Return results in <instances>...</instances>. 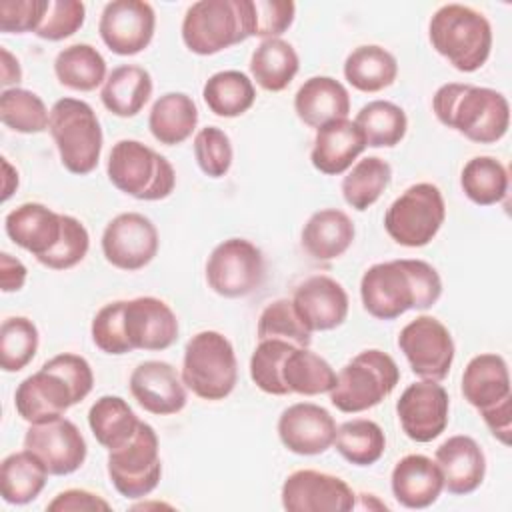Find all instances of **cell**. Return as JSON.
<instances>
[{"label": "cell", "instance_id": "5b68a950", "mask_svg": "<svg viewBox=\"0 0 512 512\" xmlns=\"http://www.w3.org/2000/svg\"><path fill=\"white\" fill-rule=\"evenodd\" d=\"M180 376L184 386L202 400L228 398L238 382V360L232 342L216 330L194 334L184 346Z\"/></svg>", "mask_w": 512, "mask_h": 512}, {"label": "cell", "instance_id": "2e32d148", "mask_svg": "<svg viewBox=\"0 0 512 512\" xmlns=\"http://www.w3.org/2000/svg\"><path fill=\"white\" fill-rule=\"evenodd\" d=\"M402 432L420 444L436 440L448 426L450 396L440 382L420 380L410 384L396 402Z\"/></svg>", "mask_w": 512, "mask_h": 512}, {"label": "cell", "instance_id": "e0dca14e", "mask_svg": "<svg viewBox=\"0 0 512 512\" xmlns=\"http://www.w3.org/2000/svg\"><path fill=\"white\" fill-rule=\"evenodd\" d=\"M24 448L36 454L52 476L74 474L88 454L82 432L64 416L42 424H30L24 436Z\"/></svg>", "mask_w": 512, "mask_h": 512}, {"label": "cell", "instance_id": "f546056e", "mask_svg": "<svg viewBox=\"0 0 512 512\" xmlns=\"http://www.w3.org/2000/svg\"><path fill=\"white\" fill-rule=\"evenodd\" d=\"M152 76L138 64L116 66L100 90V100L108 112L120 118L136 116L150 100Z\"/></svg>", "mask_w": 512, "mask_h": 512}, {"label": "cell", "instance_id": "d4e9b609", "mask_svg": "<svg viewBox=\"0 0 512 512\" xmlns=\"http://www.w3.org/2000/svg\"><path fill=\"white\" fill-rule=\"evenodd\" d=\"M364 150L366 138L358 124L354 120L340 118L326 122L316 130L310 162L318 172L326 176H338L348 172Z\"/></svg>", "mask_w": 512, "mask_h": 512}, {"label": "cell", "instance_id": "bcb514c9", "mask_svg": "<svg viewBox=\"0 0 512 512\" xmlns=\"http://www.w3.org/2000/svg\"><path fill=\"white\" fill-rule=\"evenodd\" d=\"M292 348L294 344L284 340H258V346L250 356V378L256 384V388H260L264 394H290L282 378V368Z\"/></svg>", "mask_w": 512, "mask_h": 512}, {"label": "cell", "instance_id": "4fadbf2b", "mask_svg": "<svg viewBox=\"0 0 512 512\" xmlns=\"http://www.w3.org/2000/svg\"><path fill=\"white\" fill-rule=\"evenodd\" d=\"M100 246L108 264L124 272H136L154 260L160 238L148 216L122 212L106 224Z\"/></svg>", "mask_w": 512, "mask_h": 512}, {"label": "cell", "instance_id": "7402d4cb", "mask_svg": "<svg viewBox=\"0 0 512 512\" xmlns=\"http://www.w3.org/2000/svg\"><path fill=\"white\" fill-rule=\"evenodd\" d=\"M290 300L310 332H328L342 326L350 308L344 286L324 274L302 280Z\"/></svg>", "mask_w": 512, "mask_h": 512}, {"label": "cell", "instance_id": "ac0fdd59", "mask_svg": "<svg viewBox=\"0 0 512 512\" xmlns=\"http://www.w3.org/2000/svg\"><path fill=\"white\" fill-rule=\"evenodd\" d=\"M78 404L70 382L48 362L28 378H24L14 392V406L28 424H42L64 416V412Z\"/></svg>", "mask_w": 512, "mask_h": 512}, {"label": "cell", "instance_id": "9f6ffc18", "mask_svg": "<svg viewBox=\"0 0 512 512\" xmlns=\"http://www.w3.org/2000/svg\"><path fill=\"white\" fill-rule=\"evenodd\" d=\"M28 278V270L22 260L14 258L8 252L0 254V288L2 292H18L24 288Z\"/></svg>", "mask_w": 512, "mask_h": 512}, {"label": "cell", "instance_id": "6da1fadb", "mask_svg": "<svg viewBox=\"0 0 512 512\" xmlns=\"http://www.w3.org/2000/svg\"><path fill=\"white\" fill-rule=\"evenodd\" d=\"M440 296V274L418 258L372 264L360 278L362 306L376 320H394L408 310H428Z\"/></svg>", "mask_w": 512, "mask_h": 512}, {"label": "cell", "instance_id": "680465c9", "mask_svg": "<svg viewBox=\"0 0 512 512\" xmlns=\"http://www.w3.org/2000/svg\"><path fill=\"white\" fill-rule=\"evenodd\" d=\"M2 170H4V182H2V202H6L18 188V170L8 162V158H2Z\"/></svg>", "mask_w": 512, "mask_h": 512}, {"label": "cell", "instance_id": "7a4b0ae2", "mask_svg": "<svg viewBox=\"0 0 512 512\" xmlns=\"http://www.w3.org/2000/svg\"><path fill=\"white\" fill-rule=\"evenodd\" d=\"M438 122L476 144H494L510 128V104L498 90L448 82L432 96Z\"/></svg>", "mask_w": 512, "mask_h": 512}, {"label": "cell", "instance_id": "60d3db41", "mask_svg": "<svg viewBox=\"0 0 512 512\" xmlns=\"http://www.w3.org/2000/svg\"><path fill=\"white\" fill-rule=\"evenodd\" d=\"M332 446L346 462L354 466H372L384 456L386 436L374 420L354 418L336 428Z\"/></svg>", "mask_w": 512, "mask_h": 512}, {"label": "cell", "instance_id": "f907efd6", "mask_svg": "<svg viewBox=\"0 0 512 512\" xmlns=\"http://www.w3.org/2000/svg\"><path fill=\"white\" fill-rule=\"evenodd\" d=\"M90 336L94 346L110 356L132 352L124 332V300L104 304L92 318Z\"/></svg>", "mask_w": 512, "mask_h": 512}, {"label": "cell", "instance_id": "8d00e7d4", "mask_svg": "<svg viewBox=\"0 0 512 512\" xmlns=\"http://www.w3.org/2000/svg\"><path fill=\"white\" fill-rule=\"evenodd\" d=\"M202 98L212 114L220 118H236L254 106L256 88L244 72L220 70L204 82Z\"/></svg>", "mask_w": 512, "mask_h": 512}, {"label": "cell", "instance_id": "8992f818", "mask_svg": "<svg viewBox=\"0 0 512 512\" xmlns=\"http://www.w3.org/2000/svg\"><path fill=\"white\" fill-rule=\"evenodd\" d=\"M108 180L116 190L136 200L156 202L172 194L176 172L170 160L140 140H118L106 162Z\"/></svg>", "mask_w": 512, "mask_h": 512}, {"label": "cell", "instance_id": "3957f363", "mask_svg": "<svg viewBox=\"0 0 512 512\" xmlns=\"http://www.w3.org/2000/svg\"><path fill=\"white\" fill-rule=\"evenodd\" d=\"M432 48L458 72H476L490 58L492 26L488 18L464 4L440 6L428 24Z\"/></svg>", "mask_w": 512, "mask_h": 512}, {"label": "cell", "instance_id": "7c38bea8", "mask_svg": "<svg viewBox=\"0 0 512 512\" xmlns=\"http://www.w3.org/2000/svg\"><path fill=\"white\" fill-rule=\"evenodd\" d=\"M398 348L410 370L422 380L442 382L454 362L456 346L450 330L434 316H416L398 334Z\"/></svg>", "mask_w": 512, "mask_h": 512}, {"label": "cell", "instance_id": "db71d44e", "mask_svg": "<svg viewBox=\"0 0 512 512\" xmlns=\"http://www.w3.org/2000/svg\"><path fill=\"white\" fill-rule=\"evenodd\" d=\"M110 502H106L100 494H94L84 488H68L58 492L48 504L50 512H94V510H110Z\"/></svg>", "mask_w": 512, "mask_h": 512}, {"label": "cell", "instance_id": "6f0895ef", "mask_svg": "<svg viewBox=\"0 0 512 512\" xmlns=\"http://www.w3.org/2000/svg\"><path fill=\"white\" fill-rule=\"evenodd\" d=\"M0 56H2V68H0V84L4 86V90L10 86V84H18L22 80V68H20V62L18 58H14L6 48H0Z\"/></svg>", "mask_w": 512, "mask_h": 512}, {"label": "cell", "instance_id": "603a6c76", "mask_svg": "<svg viewBox=\"0 0 512 512\" xmlns=\"http://www.w3.org/2000/svg\"><path fill=\"white\" fill-rule=\"evenodd\" d=\"M434 462L442 472L444 490L454 496L472 494L484 482L486 456L472 436L456 434L444 440L434 452Z\"/></svg>", "mask_w": 512, "mask_h": 512}, {"label": "cell", "instance_id": "277c9868", "mask_svg": "<svg viewBox=\"0 0 512 512\" xmlns=\"http://www.w3.org/2000/svg\"><path fill=\"white\" fill-rule=\"evenodd\" d=\"M48 132L56 144L62 166L76 176L96 170L104 134L94 108L78 98H60L50 108Z\"/></svg>", "mask_w": 512, "mask_h": 512}, {"label": "cell", "instance_id": "f6af8a7d", "mask_svg": "<svg viewBox=\"0 0 512 512\" xmlns=\"http://www.w3.org/2000/svg\"><path fill=\"white\" fill-rule=\"evenodd\" d=\"M258 340H284L300 348H310L312 332L300 320L290 298H278L270 302L258 318Z\"/></svg>", "mask_w": 512, "mask_h": 512}, {"label": "cell", "instance_id": "c3c4849f", "mask_svg": "<svg viewBox=\"0 0 512 512\" xmlns=\"http://www.w3.org/2000/svg\"><path fill=\"white\" fill-rule=\"evenodd\" d=\"M194 158L198 168L208 178L226 176L234 160V150L228 134L218 126L200 128L194 136Z\"/></svg>", "mask_w": 512, "mask_h": 512}, {"label": "cell", "instance_id": "f5cc1de1", "mask_svg": "<svg viewBox=\"0 0 512 512\" xmlns=\"http://www.w3.org/2000/svg\"><path fill=\"white\" fill-rule=\"evenodd\" d=\"M50 0H0V32H36L48 12Z\"/></svg>", "mask_w": 512, "mask_h": 512}, {"label": "cell", "instance_id": "11a10c76", "mask_svg": "<svg viewBox=\"0 0 512 512\" xmlns=\"http://www.w3.org/2000/svg\"><path fill=\"white\" fill-rule=\"evenodd\" d=\"M480 416L492 436L502 442L504 446L510 444V434H512V396L500 400L498 404L480 410Z\"/></svg>", "mask_w": 512, "mask_h": 512}, {"label": "cell", "instance_id": "4316f807", "mask_svg": "<svg viewBox=\"0 0 512 512\" xmlns=\"http://www.w3.org/2000/svg\"><path fill=\"white\" fill-rule=\"evenodd\" d=\"M294 112L310 128L348 118L350 94L342 82L332 76H312L294 94Z\"/></svg>", "mask_w": 512, "mask_h": 512}, {"label": "cell", "instance_id": "44dd1931", "mask_svg": "<svg viewBox=\"0 0 512 512\" xmlns=\"http://www.w3.org/2000/svg\"><path fill=\"white\" fill-rule=\"evenodd\" d=\"M128 386L138 406L156 416L178 414L188 402V388L182 376L164 360L140 362L132 370Z\"/></svg>", "mask_w": 512, "mask_h": 512}, {"label": "cell", "instance_id": "4dcf8cb0", "mask_svg": "<svg viewBox=\"0 0 512 512\" xmlns=\"http://www.w3.org/2000/svg\"><path fill=\"white\" fill-rule=\"evenodd\" d=\"M198 124L196 102L184 92H166L150 108L148 128L164 146L186 142Z\"/></svg>", "mask_w": 512, "mask_h": 512}, {"label": "cell", "instance_id": "836d02e7", "mask_svg": "<svg viewBox=\"0 0 512 512\" xmlns=\"http://www.w3.org/2000/svg\"><path fill=\"white\" fill-rule=\"evenodd\" d=\"M300 70L294 46L282 38L262 40L250 56V74L266 92H282Z\"/></svg>", "mask_w": 512, "mask_h": 512}, {"label": "cell", "instance_id": "9a60e30c", "mask_svg": "<svg viewBox=\"0 0 512 512\" xmlns=\"http://www.w3.org/2000/svg\"><path fill=\"white\" fill-rule=\"evenodd\" d=\"M280 500L288 512H350L356 508V494L342 478L310 468L286 476Z\"/></svg>", "mask_w": 512, "mask_h": 512}, {"label": "cell", "instance_id": "30bf717a", "mask_svg": "<svg viewBox=\"0 0 512 512\" xmlns=\"http://www.w3.org/2000/svg\"><path fill=\"white\" fill-rule=\"evenodd\" d=\"M106 472L120 496L128 500L148 496L162 478L156 430L140 420L136 434L124 446L108 450Z\"/></svg>", "mask_w": 512, "mask_h": 512}, {"label": "cell", "instance_id": "8fae6325", "mask_svg": "<svg viewBox=\"0 0 512 512\" xmlns=\"http://www.w3.org/2000/svg\"><path fill=\"white\" fill-rule=\"evenodd\" d=\"M206 282L222 298H244L258 290L266 276V262L256 244L228 238L214 246L206 260Z\"/></svg>", "mask_w": 512, "mask_h": 512}, {"label": "cell", "instance_id": "1f68e13d", "mask_svg": "<svg viewBox=\"0 0 512 512\" xmlns=\"http://www.w3.org/2000/svg\"><path fill=\"white\" fill-rule=\"evenodd\" d=\"M50 472L42 460L30 450L8 454L0 464V494L2 500L14 506H24L40 496Z\"/></svg>", "mask_w": 512, "mask_h": 512}, {"label": "cell", "instance_id": "816d5d0a", "mask_svg": "<svg viewBox=\"0 0 512 512\" xmlns=\"http://www.w3.org/2000/svg\"><path fill=\"white\" fill-rule=\"evenodd\" d=\"M86 18V6L80 0H50L48 12L34 32L38 38L48 42H60L76 34Z\"/></svg>", "mask_w": 512, "mask_h": 512}, {"label": "cell", "instance_id": "f1b7e54d", "mask_svg": "<svg viewBox=\"0 0 512 512\" xmlns=\"http://www.w3.org/2000/svg\"><path fill=\"white\" fill-rule=\"evenodd\" d=\"M462 396L478 412L512 396L506 360L494 352H482L470 358L462 372Z\"/></svg>", "mask_w": 512, "mask_h": 512}, {"label": "cell", "instance_id": "ba28073f", "mask_svg": "<svg viewBox=\"0 0 512 512\" xmlns=\"http://www.w3.org/2000/svg\"><path fill=\"white\" fill-rule=\"evenodd\" d=\"M182 42L198 56L218 54L250 38L246 0H200L182 18Z\"/></svg>", "mask_w": 512, "mask_h": 512}, {"label": "cell", "instance_id": "e575fe53", "mask_svg": "<svg viewBox=\"0 0 512 512\" xmlns=\"http://www.w3.org/2000/svg\"><path fill=\"white\" fill-rule=\"evenodd\" d=\"M140 418L120 396H100L88 410V426L96 442L106 450L124 446L138 430Z\"/></svg>", "mask_w": 512, "mask_h": 512}, {"label": "cell", "instance_id": "7bdbcfd3", "mask_svg": "<svg viewBox=\"0 0 512 512\" xmlns=\"http://www.w3.org/2000/svg\"><path fill=\"white\" fill-rule=\"evenodd\" d=\"M0 120L18 134H40L48 130L50 112L36 92L14 86L0 94Z\"/></svg>", "mask_w": 512, "mask_h": 512}, {"label": "cell", "instance_id": "74e56055", "mask_svg": "<svg viewBox=\"0 0 512 512\" xmlns=\"http://www.w3.org/2000/svg\"><path fill=\"white\" fill-rule=\"evenodd\" d=\"M282 378L290 394L318 396L326 394L336 384V372L328 360L310 348L294 346L284 360Z\"/></svg>", "mask_w": 512, "mask_h": 512}, {"label": "cell", "instance_id": "d6986e66", "mask_svg": "<svg viewBox=\"0 0 512 512\" xmlns=\"http://www.w3.org/2000/svg\"><path fill=\"white\" fill-rule=\"evenodd\" d=\"M336 420L314 402H296L282 410L276 430L286 450L298 456H318L332 448L336 438Z\"/></svg>", "mask_w": 512, "mask_h": 512}, {"label": "cell", "instance_id": "d6a6232c", "mask_svg": "<svg viewBox=\"0 0 512 512\" xmlns=\"http://www.w3.org/2000/svg\"><path fill=\"white\" fill-rule=\"evenodd\" d=\"M396 76L398 62L394 54L378 44H362L344 60L346 82L364 94H374L392 86Z\"/></svg>", "mask_w": 512, "mask_h": 512}, {"label": "cell", "instance_id": "d590c367", "mask_svg": "<svg viewBox=\"0 0 512 512\" xmlns=\"http://www.w3.org/2000/svg\"><path fill=\"white\" fill-rule=\"evenodd\" d=\"M56 80L74 92H92L106 82V60L92 44H70L54 58Z\"/></svg>", "mask_w": 512, "mask_h": 512}, {"label": "cell", "instance_id": "b9f144b4", "mask_svg": "<svg viewBox=\"0 0 512 512\" xmlns=\"http://www.w3.org/2000/svg\"><path fill=\"white\" fill-rule=\"evenodd\" d=\"M354 122L370 148H394L408 130L406 112L390 100H372L360 108Z\"/></svg>", "mask_w": 512, "mask_h": 512}, {"label": "cell", "instance_id": "ffe728a7", "mask_svg": "<svg viewBox=\"0 0 512 512\" xmlns=\"http://www.w3.org/2000/svg\"><path fill=\"white\" fill-rule=\"evenodd\" d=\"M124 332L132 350H166L178 340L174 310L156 296L124 300Z\"/></svg>", "mask_w": 512, "mask_h": 512}, {"label": "cell", "instance_id": "ab89813d", "mask_svg": "<svg viewBox=\"0 0 512 512\" xmlns=\"http://www.w3.org/2000/svg\"><path fill=\"white\" fill-rule=\"evenodd\" d=\"M508 170L494 156H474L460 172V186L466 198L478 206H494L508 194Z\"/></svg>", "mask_w": 512, "mask_h": 512}, {"label": "cell", "instance_id": "681fc988", "mask_svg": "<svg viewBox=\"0 0 512 512\" xmlns=\"http://www.w3.org/2000/svg\"><path fill=\"white\" fill-rule=\"evenodd\" d=\"M88 248H90V234H88L86 226L78 218L64 214L62 216V236H60L58 244L46 256H42L38 262L50 270H68L86 258Z\"/></svg>", "mask_w": 512, "mask_h": 512}, {"label": "cell", "instance_id": "5bb4252c", "mask_svg": "<svg viewBox=\"0 0 512 512\" xmlns=\"http://www.w3.org/2000/svg\"><path fill=\"white\" fill-rule=\"evenodd\" d=\"M156 12L144 0H112L104 4L98 32L106 48L118 56L146 50L154 38Z\"/></svg>", "mask_w": 512, "mask_h": 512}, {"label": "cell", "instance_id": "f35d334b", "mask_svg": "<svg viewBox=\"0 0 512 512\" xmlns=\"http://www.w3.org/2000/svg\"><path fill=\"white\" fill-rule=\"evenodd\" d=\"M390 180H392L390 164L380 156H366L352 164V168L342 178L340 190H342L344 202L350 208L364 212L378 202L382 192L388 188Z\"/></svg>", "mask_w": 512, "mask_h": 512}, {"label": "cell", "instance_id": "52a82bcc", "mask_svg": "<svg viewBox=\"0 0 512 512\" xmlns=\"http://www.w3.org/2000/svg\"><path fill=\"white\" fill-rule=\"evenodd\" d=\"M400 382V368L394 358L378 348L358 352L336 374L328 392L332 406L346 414H358L378 406Z\"/></svg>", "mask_w": 512, "mask_h": 512}, {"label": "cell", "instance_id": "484cf974", "mask_svg": "<svg viewBox=\"0 0 512 512\" xmlns=\"http://www.w3.org/2000/svg\"><path fill=\"white\" fill-rule=\"evenodd\" d=\"M390 488L400 506L422 510L440 498L444 490V478L432 458L424 454H408L394 464L390 474Z\"/></svg>", "mask_w": 512, "mask_h": 512}, {"label": "cell", "instance_id": "83f0119b", "mask_svg": "<svg viewBox=\"0 0 512 512\" xmlns=\"http://www.w3.org/2000/svg\"><path fill=\"white\" fill-rule=\"evenodd\" d=\"M356 228L350 216L338 208H322L314 212L300 234L302 248L316 262L340 258L354 242Z\"/></svg>", "mask_w": 512, "mask_h": 512}, {"label": "cell", "instance_id": "9c48e42d", "mask_svg": "<svg viewBox=\"0 0 512 512\" xmlns=\"http://www.w3.org/2000/svg\"><path fill=\"white\" fill-rule=\"evenodd\" d=\"M446 220V204L432 182L408 186L386 210L384 230L400 246L422 248L430 244Z\"/></svg>", "mask_w": 512, "mask_h": 512}, {"label": "cell", "instance_id": "7dc6e473", "mask_svg": "<svg viewBox=\"0 0 512 512\" xmlns=\"http://www.w3.org/2000/svg\"><path fill=\"white\" fill-rule=\"evenodd\" d=\"M296 16V4L290 0H246V22L250 38H280Z\"/></svg>", "mask_w": 512, "mask_h": 512}, {"label": "cell", "instance_id": "ee69618b", "mask_svg": "<svg viewBox=\"0 0 512 512\" xmlns=\"http://www.w3.org/2000/svg\"><path fill=\"white\" fill-rule=\"evenodd\" d=\"M40 334L26 316H10L0 326V366L4 372L24 370L36 356Z\"/></svg>", "mask_w": 512, "mask_h": 512}, {"label": "cell", "instance_id": "cb8c5ba5", "mask_svg": "<svg viewBox=\"0 0 512 512\" xmlns=\"http://www.w3.org/2000/svg\"><path fill=\"white\" fill-rule=\"evenodd\" d=\"M62 216L40 202H24L6 214L4 230L16 246L40 260L58 244Z\"/></svg>", "mask_w": 512, "mask_h": 512}]
</instances>
